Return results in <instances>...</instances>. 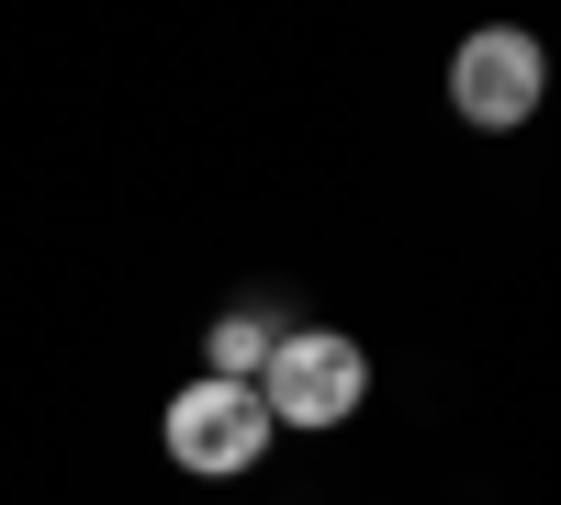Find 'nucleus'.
Returning a JSON list of instances; mask_svg holds the SVG:
<instances>
[{
	"instance_id": "1",
	"label": "nucleus",
	"mask_w": 561,
	"mask_h": 505,
	"mask_svg": "<svg viewBox=\"0 0 561 505\" xmlns=\"http://www.w3.org/2000/svg\"><path fill=\"white\" fill-rule=\"evenodd\" d=\"M359 393H370L359 337H337V326H280L270 371H259L270 427H337V416H359Z\"/></svg>"
},
{
	"instance_id": "4",
	"label": "nucleus",
	"mask_w": 561,
	"mask_h": 505,
	"mask_svg": "<svg viewBox=\"0 0 561 505\" xmlns=\"http://www.w3.org/2000/svg\"><path fill=\"white\" fill-rule=\"evenodd\" d=\"M270 348H280L270 314H225V326H214V382H259V371H270Z\"/></svg>"
},
{
	"instance_id": "3",
	"label": "nucleus",
	"mask_w": 561,
	"mask_h": 505,
	"mask_svg": "<svg viewBox=\"0 0 561 505\" xmlns=\"http://www.w3.org/2000/svg\"><path fill=\"white\" fill-rule=\"evenodd\" d=\"M449 102L472 113V124H528L539 102H550V57H539V34H517V23H494V34H472L449 57Z\"/></svg>"
},
{
	"instance_id": "2",
	"label": "nucleus",
	"mask_w": 561,
	"mask_h": 505,
	"mask_svg": "<svg viewBox=\"0 0 561 505\" xmlns=\"http://www.w3.org/2000/svg\"><path fill=\"white\" fill-rule=\"evenodd\" d=\"M158 438H169V461L180 472H203V483H225V472H259V449H270V404H259V382H180L169 393V416H158Z\"/></svg>"
}]
</instances>
